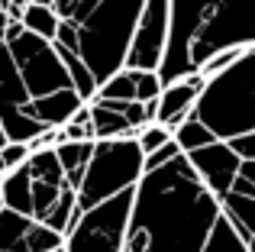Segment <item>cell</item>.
Returning <instances> with one entry per match:
<instances>
[{"mask_svg":"<svg viewBox=\"0 0 255 252\" xmlns=\"http://www.w3.org/2000/svg\"><path fill=\"white\" fill-rule=\"evenodd\" d=\"M246 252H255V236H252V240H246Z\"/></svg>","mask_w":255,"mask_h":252,"instance_id":"obj_29","label":"cell"},{"mask_svg":"<svg viewBox=\"0 0 255 252\" xmlns=\"http://www.w3.org/2000/svg\"><path fill=\"white\" fill-rule=\"evenodd\" d=\"M233 191H236V194H246V197H255V162H243Z\"/></svg>","mask_w":255,"mask_h":252,"instance_id":"obj_26","label":"cell"},{"mask_svg":"<svg viewBox=\"0 0 255 252\" xmlns=\"http://www.w3.org/2000/svg\"><path fill=\"white\" fill-rule=\"evenodd\" d=\"M32 97L26 91L23 78L16 71L6 42H0V129H3L6 142H26L39 139L42 132H49L42 123L32 120Z\"/></svg>","mask_w":255,"mask_h":252,"instance_id":"obj_8","label":"cell"},{"mask_svg":"<svg viewBox=\"0 0 255 252\" xmlns=\"http://www.w3.org/2000/svg\"><path fill=\"white\" fill-rule=\"evenodd\" d=\"M204 252H246L243 236L233 230V223L226 220L223 214H220V220H217V227H213V233H210V240H207Z\"/></svg>","mask_w":255,"mask_h":252,"instance_id":"obj_20","label":"cell"},{"mask_svg":"<svg viewBox=\"0 0 255 252\" xmlns=\"http://www.w3.org/2000/svg\"><path fill=\"white\" fill-rule=\"evenodd\" d=\"M87 107H91V123H94V142L136 136L129 120L123 117V104H117V101H91Z\"/></svg>","mask_w":255,"mask_h":252,"instance_id":"obj_14","label":"cell"},{"mask_svg":"<svg viewBox=\"0 0 255 252\" xmlns=\"http://www.w3.org/2000/svg\"><path fill=\"white\" fill-rule=\"evenodd\" d=\"M29 155H32V149H29L26 142H6L3 149H0V162H3L6 171H16Z\"/></svg>","mask_w":255,"mask_h":252,"instance_id":"obj_23","label":"cell"},{"mask_svg":"<svg viewBox=\"0 0 255 252\" xmlns=\"http://www.w3.org/2000/svg\"><path fill=\"white\" fill-rule=\"evenodd\" d=\"M23 29H29L32 36L45 39V42H55V36H58V13L52 10V6L29 3L23 10Z\"/></svg>","mask_w":255,"mask_h":252,"instance_id":"obj_17","label":"cell"},{"mask_svg":"<svg viewBox=\"0 0 255 252\" xmlns=\"http://www.w3.org/2000/svg\"><path fill=\"white\" fill-rule=\"evenodd\" d=\"M6 49H10L13 62H16V71H19V78H23L32 101L71 88V75L65 68V62L58 58L55 45L32 36L29 29H23V23H10V29H6Z\"/></svg>","mask_w":255,"mask_h":252,"instance_id":"obj_6","label":"cell"},{"mask_svg":"<svg viewBox=\"0 0 255 252\" xmlns=\"http://www.w3.org/2000/svg\"><path fill=\"white\" fill-rule=\"evenodd\" d=\"M6 29H10V16L0 13V42H6Z\"/></svg>","mask_w":255,"mask_h":252,"instance_id":"obj_28","label":"cell"},{"mask_svg":"<svg viewBox=\"0 0 255 252\" xmlns=\"http://www.w3.org/2000/svg\"><path fill=\"white\" fill-rule=\"evenodd\" d=\"M230 149L239 155V162H255V132H246V136L230 139Z\"/></svg>","mask_w":255,"mask_h":252,"instance_id":"obj_27","label":"cell"},{"mask_svg":"<svg viewBox=\"0 0 255 252\" xmlns=\"http://www.w3.org/2000/svg\"><path fill=\"white\" fill-rule=\"evenodd\" d=\"M62 252H65V249H62Z\"/></svg>","mask_w":255,"mask_h":252,"instance_id":"obj_35","label":"cell"},{"mask_svg":"<svg viewBox=\"0 0 255 252\" xmlns=\"http://www.w3.org/2000/svg\"><path fill=\"white\" fill-rule=\"evenodd\" d=\"M174 136V142H178V149L184 152V155H191V152H197V149H204V145H213V142H220L217 136H213L210 129H207L200 120H194V117H187L184 123L178 126V129L171 132Z\"/></svg>","mask_w":255,"mask_h":252,"instance_id":"obj_18","label":"cell"},{"mask_svg":"<svg viewBox=\"0 0 255 252\" xmlns=\"http://www.w3.org/2000/svg\"><path fill=\"white\" fill-rule=\"evenodd\" d=\"M220 214V201L204 188L187 155H178L136 184L123 252H204Z\"/></svg>","mask_w":255,"mask_h":252,"instance_id":"obj_1","label":"cell"},{"mask_svg":"<svg viewBox=\"0 0 255 252\" xmlns=\"http://www.w3.org/2000/svg\"><path fill=\"white\" fill-rule=\"evenodd\" d=\"M132 81H136V101L139 104H149V101H158L165 91L158 71H132Z\"/></svg>","mask_w":255,"mask_h":252,"instance_id":"obj_21","label":"cell"},{"mask_svg":"<svg viewBox=\"0 0 255 252\" xmlns=\"http://www.w3.org/2000/svg\"><path fill=\"white\" fill-rule=\"evenodd\" d=\"M145 175V155L139 149L136 136L129 139H107L94 142L91 165L84 171V181L78 188V214H87L97 204L132 191Z\"/></svg>","mask_w":255,"mask_h":252,"instance_id":"obj_5","label":"cell"},{"mask_svg":"<svg viewBox=\"0 0 255 252\" xmlns=\"http://www.w3.org/2000/svg\"><path fill=\"white\" fill-rule=\"evenodd\" d=\"M220 210H223V217L233 223V230L243 236V243L255 236V197L230 191L226 197H220Z\"/></svg>","mask_w":255,"mask_h":252,"instance_id":"obj_15","label":"cell"},{"mask_svg":"<svg viewBox=\"0 0 255 252\" xmlns=\"http://www.w3.org/2000/svg\"><path fill=\"white\" fill-rule=\"evenodd\" d=\"M187 162H191V168L197 171L204 188L210 191L217 201L233 191V184H236V178H239V168H243V162H239V155L230 149V142L204 145V149L191 152Z\"/></svg>","mask_w":255,"mask_h":252,"instance_id":"obj_11","label":"cell"},{"mask_svg":"<svg viewBox=\"0 0 255 252\" xmlns=\"http://www.w3.org/2000/svg\"><path fill=\"white\" fill-rule=\"evenodd\" d=\"M252 52H255V49H252Z\"/></svg>","mask_w":255,"mask_h":252,"instance_id":"obj_34","label":"cell"},{"mask_svg":"<svg viewBox=\"0 0 255 252\" xmlns=\"http://www.w3.org/2000/svg\"><path fill=\"white\" fill-rule=\"evenodd\" d=\"M94 101L132 104V101H136V81H132V71H129V68L117 71V75H113L110 81H104V84H100V91H97V97H94Z\"/></svg>","mask_w":255,"mask_h":252,"instance_id":"obj_19","label":"cell"},{"mask_svg":"<svg viewBox=\"0 0 255 252\" xmlns=\"http://www.w3.org/2000/svg\"><path fill=\"white\" fill-rule=\"evenodd\" d=\"M178 155H184V152H181V149H178V142L171 139V142H168V145H162L158 152L145 155V171H158V168H165V165H168V162H174Z\"/></svg>","mask_w":255,"mask_h":252,"instance_id":"obj_24","label":"cell"},{"mask_svg":"<svg viewBox=\"0 0 255 252\" xmlns=\"http://www.w3.org/2000/svg\"><path fill=\"white\" fill-rule=\"evenodd\" d=\"M3 145H6V136H3V129H0V149H3Z\"/></svg>","mask_w":255,"mask_h":252,"instance_id":"obj_32","label":"cell"},{"mask_svg":"<svg viewBox=\"0 0 255 252\" xmlns=\"http://www.w3.org/2000/svg\"><path fill=\"white\" fill-rule=\"evenodd\" d=\"M65 236L45 223L0 207V252H62Z\"/></svg>","mask_w":255,"mask_h":252,"instance_id":"obj_10","label":"cell"},{"mask_svg":"<svg viewBox=\"0 0 255 252\" xmlns=\"http://www.w3.org/2000/svg\"><path fill=\"white\" fill-rule=\"evenodd\" d=\"M84 107V101L78 97L75 88L68 91H58V94H49V97H39V101H32V120L42 123L45 129H62V126L71 123V117L78 114V110Z\"/></svg>","mask_w":255,"mask_h":252,"instance_id":"obj_13","label":"cell"},{"mask_svg":"<svg viewBox=\"0 0 255 252\" xmlns=\"http://www.w3.org/2000/svg\"><path fill=\"white\" fill-rule=\"evenodd\" d=\"M136 188L97 204L65 233V252H123Z\"/></svg>","mask_w":255,"mask_h":252,"instance_id":"obj_7","label":"cell"},{"mask_svg":"<svg viewBox=\"0 0 255 252\" xmlns=\"http://www.w3.org/2000/svg\"><path fill=\"white\" fill-rule=\"evenodd\" d=\"M168 36H171V0H145L123 68H129V71H158L162 62H165Z\"/></svg>","mask_w":255,"mask_h":252,"instance_id":"obj_9","label":"cell"},{"mask_svg":"<svg viewBox=\"0 0 255 252\" xmlns=\"http://www.w3.org/2000/svg\"><path fill=\"white\" fill-rule=\"evenodd\" d=\"M55 155H58V162H62V171H65V178H68V184L78 191L81 181H84L87 165H91L94 142H62V145H55Z\"/></svg>","mask_w":255,"mask_h":252,"instance_id":"obj_16","label":"cell"},{"mask_svg":"<svg viewBox=\"0 0 255 252\" xmlns=\"http://www.w3.org/2000/svg\"><path fill=\"white\" fill-rule=\"evenodd\" d=\"M171 129H165L162 123H152V126H145L142 132H136V142H139V149H142V155H152V152H158L162 145H168L171 142Z\"/></svg>","mask_w":255,"mask_h":252,"instance_id":"obj_22","label":"cell"},{"mask_svg":"<svg viewBox=\"0 0 255 252\" xmlns=\"http://www.w3.org/2000/svg\"><path fill=\"white\" fill-rule=\"evenodd\" d=\"M10 3H16V6H23V10H26V6H29V0H10Z\"/></svg>","mask_w":255,"mask_h":252,"instance_id":"obj_31","label":"cell"},{"mask_svg":"<svg viewBox=\"0 0 255 252\" xmlns=\"http://www.w3.org/2000/svg\"><path fill=\"white\" fill-rule=\"evenodd\" d=\"M230 49H255V0H171V36L158 68L162 84L200 75Z\"/></svg>","mask_w":255,"mask_h":252,"instance_id":"obj_2","label":"cell"},{"mask_svg":"<svg viewBox=\"0 0 255 252\" xmlns=\"http://www.w3.org/2000/svg\"><path fill=\"white\" fill-rule=\"evenodd\" d=\"M145 0H52L58 36L52 45L75 52L97 84L123 71Z\"/></svg>","mask_w":255,"mask_h":252,"instance_id":"obj_3","label":"cell"},{"mask_svg":"<svg viewBox=\"0 0 255 252\" xmlns=\"http://www.w3.org/2000/svg\"><path fill=\"white\" fill-rule=\"evenodd\" d=\"M207 88V78L204 75H187L174 84H165L162 97H158V117L155 123H162L165 129H178L187 117L194 114V104H197L200 91Z\"/></svg>","mask_w":255,"mask_h":252,"instance_id":"obj_12","label":"cell"},{"mask_svg":"<svg viewBox=\"0 0 255 252\" xmlns=\"http://www.w3.org/2000/svg\"><path fill=\"white\" fill-rule=\"evenodd\" d=\"M194 120H200L220 142L255 132V52L246 49L226 71L207 81L194 104Z\"/></svg>","mask_w":255,"mask_h":252,"instance_id":"obj_4","label":"cell"},{"mask_svg":"<svg viewBox=\"0 0 255 252\" xmlns=\"http://www.w3.org/2000/svg\"><path fill=\"white\" fill-rule=\"evenodd\" d=\"M239 55H243V52H239V49H230V52H220V55H213L210 62H207L204 68H200V75H204L207 81H210V78H217V75H220V71H226V68H230V65L236 62Z\"/></svg>","mask_w":255,"mask_h":252,"instance_id":"obj_25","label":"cell"},{"mask_svg":"<svg viewBox=\"0 0 255 252\" xmlns=\"http://www.w3.org/2000/svg\"><path fill=\"white\" fill-rule=\"evenodd\" d=\"M0 13H3V6H0Z\"/></svg>","mask_w":255,"mask_h":252,"instance_id":"obj_33","label":"cell"},{"mask_svg":"<svg viewBox=\"0 0 255 252\" xmlns=\"http://www.w3.org/2000/svg\"><path fill=\"white\" fill-rule=\"evenodd\" d=\"M29 3H36V6H52V0H29Z\"/></svg>","mask_w":255,"mask_h":252,"instance_id":"obj_30","label":"cell"}]
</instances>
